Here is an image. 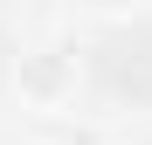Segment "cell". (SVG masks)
I'll list each match as a JSON object with an SVG mask.
<instances>
[{
  "label": "cell",
  "instance_id": "6da1fadb",
  "mask_svg": "<svg viewBox=\"0 0 152 145\" xmlns=\"http://www.w3.org/2000/svg\"><path fill=\"white\" fill-rule=\"evenodd\" d=\"M76 90H83V55H69V48H28V55H14V97L28 111H69Z\"/></svg>",
  "mask_w": 152,
  "mask_h": 145
}]
</instances>
